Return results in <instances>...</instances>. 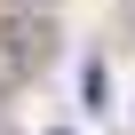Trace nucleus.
Returning a JSON list of instances; mask_svg holds the SVG:
<instances>
[{
  "label": "nucleus",
  "instance_id": "1",
  "mask_svg": "<svg viewBox=\"0 0 135 135\" xmlns=\"http://www.w3.org/2000/svg\"><path fill=\"white\" fill-rule=\"evenodd\" d=\"M56 56V16L48 8H0V95L16 80H32Z\"/></svg>",
  "mask_w": 135,
  "mask_h": 135
},
{
  "label": "nucleus",
  "instance_id": "3",
  "mask_svg": "<svg viewBox=\"0 0 135 135\" xmlns=\"http://www.w3.org/2000/svg\"><path fill=\"white\" fill-rule=\"evenodd\" d=\"M48 135H80V127H48Z\"/></svg>",
  "mask_w": 135,
  "mask_h": 135
},
{
  "label": "nucleus",
  "instance_id": "2",
  "mask_svg": "<svg viewBox=\"0 0 135 135\" xmlns=\"http://www.w3.org/2000/svg\"><path fill=\"white\" fill-rule=\"evenodd\" d=\"M8 8H48V0H8Z\"/></svg>",
  "mask_w": 135,
  "mask_h": 135
}]
</instances>
